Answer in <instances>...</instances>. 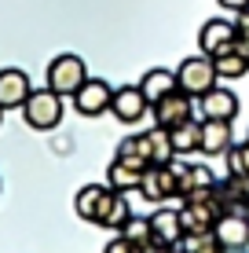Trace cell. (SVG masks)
I'll return each instance as SVG.
<instances>
[{
  "label": "cell",
  "instance_id": "obj_6",
  "mask_svg": "<svg viewBox=\"0 0 249 253\" xmlns=\"http://www.w3.org/2000/svg\"><path fill=\"white\" fill-rule=\"evenodd\" d=\"M110 103H114V88H110L107 81H99V77H88V81L73 92V107H77V114H81V118L107 114Z\"/></svg>",
  "mask_w": 249,
  "mask_h": 253
},
{
  "label": "cell",
  "instance_id": "obj_18",
  "mask_svg": "<svg viewBox=\"0 0 249 253\" xmlns=\"http://www.w3.org/2000/svg\"><path fill=\"white\" fill-rule=\"evenodd\" d=\"M107 191H110V187H103V184H88V187H81V191H77V198H73L77 216H81V220H92V224H96V220H99V209H103V198H107Z\"/></svg>",
  "mask_w": 249,
  "mask_h": 253
},
{
  "label": "cell",
  "instance_id": "obj_29",
  "mask_svg": "<svg viewBox=\"0 0 249 253\" xmlns=\"http://www.w3.org/2000/svg\"><path fill=\"white\" fill-rule=\"evenodd\" d=\"M0 121H4V107H0Z\"/></svg>",
  "mask_w": 249,
  "mask_h": 253
},
{
  "label": "cell",
  "instance_id": "obj_28",
  "mask_svg": "<svg viewBox=\"0 0 249 253\" xmlns=\"http://www.w3.org/2000/svg\"><path fill=\"white\" fill-rule=\"evenodd\" d=\"M242 213H246V216H249V202H246V209H242Z\"/></svg>",
  "mask_w": 249,
  "mask_h": 253
},
{
  "label": "cell",
  "instance_id": "obj_20",
  "mask_svg": "<svg viewBox=\"0 0 249 253\" xmlns=\"http://www.w3.org/2000/svg\"><path fill=\"white\" fill-rule=\"evenodd\" d=\"M169 136H173V151L176 154H191V151H202V121H183V125L169 128Z\"/></svg>",
  "mask_w": 249,
  "mask_h": 253
},
{
  "label": "cell",
  "instance_id": "obj_10",
  "mask_svg": "<svg viewBox=\"0 0 249 253\" xmlns=\"http://www.w3.org/2000/svg\"><path fill=\"white\" fill-rule=\"evenodd\" d=\"M30 92H33V84L26 77V70H15V66L0 70V107L4 110H22Z\"/></svg>",
  "mask_w": 249,
  "mask_h": 253
},
{
  "label": "cell",
  "instance_id": "obj_2",
  "mask_svg": "<svg viewBox=\"0 0 249 253\" xmlns=\"http://www.w3.org/2000/svg\"><path fill=\"white\" fill-rule=\"evenodd\" d=\"M22 118L30 128H37V132H48V128H55L59 121H63V95L55 88H33L30 99H26L22 107Z\"/></svg>",
  "mask_w": 249,
  "mask_h": 253
},
{
  "label": "cell",
  "instance_id": "obj_21",
  "mask_svg": "<svg viewBox=\"0 0 249 253\" xmlns=\"http://www.w3.org/2000/svg\"><path fill=\"white\" fill-rule=\"evenodd\" d=\"M216 74L224 77V81H238V77L249 74V59L242 55V51H224V55H216Z\"/></svg>",
  "mask_w": 249,
  "mask_h": 253
},
{
  "label": "cell",
  "instance_id": "obj_26",
  "mask_svg": "<svg viewBox=\"0 0 249 253\" xmlns=\"http://www.w3.org/2000/svg\"><path fill=\"white\" fill-rule=\"evenodd\" d=\"M216 4H220V7H227V11H235V15H238V11H246V7H249V0H216Z\"/></svg>",
  "mask_w": 249,
  "mask_h": 253
},
{
  "label": "cell",
  "instance_id": "obj_9",
  "mask_svg": "<svg viewBox=\"0 0 249 253\" xmlns=\"http://www.w3.org/2000/svg\"><path fill=\"white\" fill-rule=\"evenodd\" d=\"M213 235H216V242L227 253H246V246H249V216L246 213H224L216 220V228H213Z\"/></svg>",
  "mask_w": 249,
  "mask_h": 253
},
{
  "label": "cell",
  "instance_id": "obj_14",
  "mask_svg": "<svg viewBox=\"0 0 249 253\" xmlns=\"http://www.w3.org/2000/svg\"><path fill=\"white\" fill-rule=\"evenodd\" d=\"M231 147H235V132H231V121L205 118V121H202V154H227Z\"/></svg>",
  "mask_w": 249,
  "mask_h": 253
},
{
  "label": "cell",
  "instance_id": "obj_19",
  "mask_svg": "<svg viewBox=\"0 0 249 253\" xmlns=\"http://www.w3.org/2000/svg\"><path fill=\"white\" fill-rule=\"evenodd\" d=\"M117 158H125V162H136V165H154V147H150V132H143V136H128L117 143Z\"/></svg>",
  "mask_w": 249,
  "mask_h": 253
},
{
  "label": "cell",
  "instance_id": "obj_13",
  "mask_svg": "<svg viewBox=\"0 0 249 253\" xmlns=\"http://www.w3.org/2000/svg\"><path fill=\"white\" fill-rule=\"evenodd\" d=\"M202 118H216V121H235V114H238V95L231 92V88H209L202 95Z\"/></svg>",
  "mask_w": 249,
  "mask_h": 253
},
{
  "label": "cell",
  "instance_id": "obj_15",
  "mask_svg": "<svg viewBox=\"0 0 249 253\" xmlns=\"http://www.w3.org/2000/svg\"><path fill=\"white\" fill-rule=\"evenodd\" d=\"M143 165H136V162H125V158H114L110 162V169H107V187H114V191H140L143 184Z\"/></svg>",
  "mask_w": 249,
  "mask_h": 253
},
{
  "label": "cell",
  "instance_id": "obj_11",
  "mask_svg": "<svg viewBox=\"0 0 249 253\" xmlns=\"http://www.w3.org/2000/svg\"><path fill=\"white\" fill-rule=\"evenodd\" d=\"M140 191H143V198H147V202H165V198H176L173 165H147Z\"/></svg>",
  "mask_w": 249,
  "mask_h": 253
},
{
  "label": "cell",
  "instance_id": "obj_17",
  "mask_svg": "<svg viewBox=\"0 0 249 253\" xmlns=\"http://www.w3.org/2000/svg\"><path fill=\"white\" fill-rule=\"evenodd\" d=\"M140 88L147 92V99H150V107H154V103H158V99H165L169 92H176V88H179V81H176V74H173V70L154 66V70H147V74H143Z\"/></svg>",
  "mask_w": 249,
  "mask_h": 253
},
{
  "label": "cell",
  "instance_id": "obj_5",
  "mask_svg": "<svg viewBox=\"0 0 249 253\" xmlns=\"http://www.w3.org/2000/svg\"><path fill=\"white\" fill-rule=\"evenodd\" d=\"M176 213H179V224H183V235H202V231L216 228L224 209H220L216 195H213V198H205V202H183Z\"/></svg>",
  "mask_w": 249,
  "mask_h": 253
},
{
  "label": "cell",
  "instance_id": "obj_8",
  "mask_svg": "<svg viewBox=\"0 0 249 253\" xmlns=\"http://www.w3.org/2000/svg\"><path fill=\"white\" fill-rule=\"evenodd\" d=\"M110 110H114L117 121H125V125H136L143 114L150 110V99L147 92L140 88V84H121V88L114 92V103H110Z\"/></svg>",
  "mask_w": 249,
  "mask_h": 253
},
{
  "label": "cell",
  "instance_id": "obj_25",
  "mask_svg": "<svg viewBox=\"0 0 249 253\" xmlns=\"http://www.w3.org/2000/svg\"><path fill=\"white\" fill-rule=\"evenodd\" d=\"M103 253H140V246H132L128 239H114V242H110V246L103 250Z\"/></svg>",
  "mask_w": 249,
  "mask_h": 253
},
{
  "label": "cell",
  "instance_id": "obj_1",
  "mask_svg": "<svg viewBox=\"0 0 249 253\" xmlns=\"http://www.w3.org/2000/svg\"><path fill=\"white\" fill-rule=\"evenodd\" d=\"M176 81H179V88H183L187 95H194V99H202L209 88H216V81H220V74H216V59L213 55H191V59H183V63L176 66Z\"/></svg>",
  "mask_w": 249,
  "mask_h": 253
},
{
  "label": "cell",
  "instance_id": "obj_22",
  "mask_svg": "<svg viewBox=\"0 0 249 253\" xmlns=\"http://www.w3.org/2000/svg\"><path fill=\"white\" fill-rule=\"evenodd\" d=\"M121 239H128L132 246H140V253L154 246V235H150V216H132V220L121 228Z\"/></svg>",
  "mask_w": 249,
  "mask_h": 253
},
{
  "label": "cell",
  "instance_id": "obj_4",
  "mask_svg": "<svg viewBox=\"0 0 249 253\" xmlns=\"http://www.w3.org/2000/svg\"><path fill=\"white\" fill-rule=\"evenodd\" d=\"M150 114H154V125H161V128H176V125H183V121H191V118H194V95H187L183 88H176V92H169L165 99L154 103Z\"/></svg>",
  "mask_w": 249,
  "mask_h": 253
},
{
  "label": "cell",
  "instance_id": "obj_3",
  "mask_svg": "<svg viewBox=\"0 0 249 253\" xmlns=\"http://www.w3.org/2000/svg\"><path fill=\"white\" fill-rule=\"evenodd\" d=\"M84 81H88V66L81 55H55L48 63V88H55L59 95H73Z\"/></svg>",
  "mask_w": 249,
  "mask_h": 253
},
{
  "label": "cell",
  "instance_id": "obj_12",
  "mask_svg": "<svg viewBox=\"0 0 249 253\" xmlns=\"http://www.w3.org/2000/svg\"><path fill=\"white\" fill-rule=\"evenodd\" d=\"M150 235H154V246L161 250H176L183 242V224H179V213L173 209H158L150 216Z\"/></svg>",
  "mask_w": 249,
  "mask_h": 253
},
{
  "label": "cell",
  "instance_id": "obj_24",
  "mask_svg": "<svg viewBox=\"0 0 249 253\" xmlns=\"http://www.w3.org/2000/svg\"><path fill=\"white\" fill-rule=\"evenodd\" d=\"M227 176H249V143H235L227 151Z\"/></svg>",
  "mask_w": 249,
  "mask_h": 253
},
{
  "label": "cell",
  "instance_id": "obj_16",
  "mask_svg": "<svg viewBox=\"0 0 249 253\" xmlns=\"http://www.w3.org/2000/svg\"><path fill=\"white\" fill-rule=\"evenodd\" d=\"M128 220H132V209H128V202H125V191H114V187H110L107 198H103V209H99V220H96V224L121 231Z\"/></svg>",
  "mask_w": 249,
  "mask_h": 253
},
{
  "label": "cell",
  "instance_id": "obj_23",
  "mask_svg": "<svg viewBox=\"0 0 249 253\" xmlns=\"http://www.w3.org/2000/svg\"><path fill=\"white\" fill-rule=\"evenodd\" d=\"M179 253H227V250L216 242V235H213V231H202V235H183Z\"/></svg>",
  "mask_w": 249,
  "mask_h": 253
},
{
  "label": "cell",
  "instance_id": "obj_7",
  "mask_svg": "<svg viewBox=\"0 0 249 253\" xmlns=\"http://www.w3.org/2000/svg\"><path fill=\"white\" fill-rule=\"evenodd\" d=\"M235 41H238V26L235 22H227V19H209V22H202V33H198V44L205 55H224V51L235 48Z\"/></svg>",
  "mask_w": 249,
  "mask_h": 253
},
{
  "label": "cell",
  "instance_id": "obj_27",
  "mask_svg": "<svg viewBox=\"0 0 249 253\" xmlns=\"http://www.w3.org/2000/svg\"><path fill=\"white\" fill-rule=\"evenodd\" d=\"M235 26H238V33H246V37H249V7H246V11H238Z\"/></svg>",
  "mask_w": 249,
  "mask_h": 253
}]
</instances>
